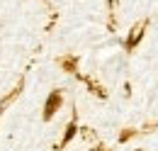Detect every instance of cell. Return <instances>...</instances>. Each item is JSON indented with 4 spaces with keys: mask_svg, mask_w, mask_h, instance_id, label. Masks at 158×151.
Returning <instances> with one entry per match:
<instances>
[{
    "mask_svg": "<svg viewBox=\"0 0 158 151\" xmlns=\"http://www.w3.org/2000/svg\"><path fill=\"white\" fill-rule=\"evenodd\" d=\"M73 134H76V122H71V124H68V129H66V136H63V144H68V141L73 139Z\"/></svg>",
    "mask_w": 158,
    "mask_h": 151,
    "instance_id": "3957f363",
    "label": "cell"
},
{
    "mask_svg": "<svg viewBox=\"0 0 158 151\" xmlns=\"http://www.w3.org/2000/svg\"><path fill=\"white\" fill-rule=\"evenodd\" d=\"M136 151H141V149H136Z\"/></svg>",
    "mask_w": 158,
    "mask_h": 151,
    "instance_id": "277c9868",
    "label": "cell"
},
{
    "mask_svg": "<svg viewBox=\"0 0 158 151\" xmlns=\"http://www.w3.org/2000/svg\"><path fill=\"white\" fill-rule=\"evenodd\" d=\"M61 102H63V97H61L59 90H54V93L46 97V105H44V119H51L54 114L59 112V107H61Z\"/></svg>",
    "mask_w": 158,
    "mask_h": 151,
    "instance_id": "6da1fadb",
    "label": "cell"
},
{
    "mask_svg": "<svg viewBox=\"0 0 158 151\" xmlns=\"http://www.w3.org/2000/svg\"><path fill=\"white\" fill-rule=\"evenodd\" d=\"M141 37H143V27H136V29H134V32L129 34V39H127V44H124V46H127V51H131V49L136 46L139 41H141Z\"/></svg>",
    "mask_w": 158,
    "mask_h": 151,
    "instance_id": "7a4b0ae2",
    "label": "cell"
}]
</instances>
